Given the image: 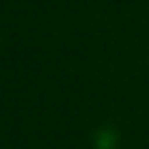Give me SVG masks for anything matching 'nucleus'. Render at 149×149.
Here are the masks:
<instances>
[{"label":"nucleus","instance_id":"f257e3e1","mask_svg":"<svg viewBox=\"0 0 149 149\" xmlns=\"http://www.w3.org/2000/svg\"><path fill=\"white\" fill-rule=\"evenodd\" d=\"M92 141H94V147L96 149H114L118 145V135H116L114 129L104 127V129H98L94 133V139Z\"/></svg>","mask_w":149,"mask_h":149}]
</instances>
